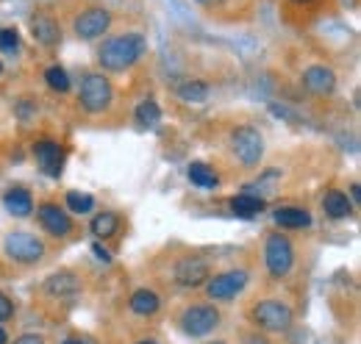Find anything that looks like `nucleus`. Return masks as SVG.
Here are the masks:
<instances>
[{
	"label": "nucleus",
	"mask_w": 361,
	"mask_h": 344,
	"mask_svg": "<svg viewBox=\"0 0 361 344\" xmlns=\"http://www.w3.org/2000/svg\"><path fill=\"white\" fill-rule=\"evenodd\" d=\"M292 308L281 300H262L253 308V322L267 333H283L292 328Z\"/></svg>",
	"instance_id": "obj_5"
},
{
	"label": "nucleus",
	"mask_w": 361,
	"mask_h": 344,
	"mask_svg": "<svg viewBox=\"0 0 361 344\" xmlns=\"http://www.w3.org/2000/svg\"><path fill=\"white\" fill-rule=\"evenodd\" d=\"M34 156H37V164L39 170L50 175V178H59L61 175V167H64V147L59 142H50V139H42L34 145Z\"/></svg>",
	"instance_id": "obj_11"
},
{
	"label": "nucleus",
	"mask_w": 361,
	"mask_h": 344,
	"mask_svg": "<svg viewBox=\"0 0 361 344\" xmlns=\"http://www.w3.org/2000/svg\"><path fill=\"white\" fill-rule=\"evenodd\" d=\"M245 344H270V342H267V339H259V336H247Z\"/></svg>",
	"instance_id": "obj_32"
},
{
	"label": "nucleus",
	"mask_w": 361,
	"mask_h": 344,
	"mask_svg": "<svg viewBox=\"0 0 361 344\" xmlns=\"http://www.w3.org/2000/svg\"><path fill=\"white\" fill-rule=\"evenodd\" d=\"M64 344H84V342H78V339H67Z\"/></svg>",
	"instance_id": "obj_36"
},
{
	"label": "nucleus",
	"mask_w": 361,
	"mask_h": 344,
	"mask_svg": "<svg viewBox=\"0 0 361 344\" xmlns=\"http://www.w3.org/2000/svg\"><path fill=\"white\" fill-rule=\"evenodd\" d=\"M92 253L97 256V261H103V264H111V256H109V253H106L100 245H92Z\"/></svg>",
	"instance_id": "obj_30"
},
{
	"label": "nucleus",
	"mask_w": 361,
	"mask_h": 344,
	"mask_svg": "<svg viewBox=\"0 0 361 344\" xmlns=\"http://www.w3.org/2000/svg\"><path fill=\"white\" fill-rule=\"evenodd\" d=\"M136 344H161V342H156V339H139Z\"/></svg>",
	"instance_id": "obj_34"
},
{
	"label": "nucleus",
	"mask_w": 361,
	"mask_h": 344,
	"mask_svg": "<svg viewBox=\"0 0 361 344\" xmlns=\"http://www.w3.org/2000/svg\"><path fill=\"white\" fill-rule=\"evenodd\" d=\"M31 31H34V39L39 44H45V47H56L61 42V28H59V23L53 17H45V14L34 17L31 20Z\"/></svg>",
	"instance_id": "obj_16"
},
{
	"label": "nucleus",
	"mask_w": 361,
	"mask_h": 344,
	"mask_svg": "<svg viewBox=\"0 0 361 344\" xmlns=\"http://www.w3.org/2000/svg\"><path fill=\"white\" fill-rule=\"evenodd\" d=\"M45 81L47 86L53 89V92H67L70 89V75L59 67V64H53V67H47L45 70Z\"/></svg>",
	"instance_id": "obj_26"
},
{
	"label": "nucleus",
	"mask_w": 361,
	"mask_h": 344,
	"mask_svg": "<svg viewBox=\"0 0 361 344\" xmlns=\"http://www.w3.org/2000/svg\"><path fill=\"white\" fill-rule=\"evenodd\" d=\"M231 150L236 153V159L245 167H256L262 161V156H264V136L256 128L245 125V128L231 133Z\"/></svg>",
	"instance_id": "obj_7"
},
{
	"label": "nucleus",
	"mask_w": 361,
	"mask_h": 344,
	"mask_svg": "<svg viewBox=\"0 0 361 344\" xmlns=\"http://www.w3.org/2000/svg\"><path fill=\"white\" fill-rule=\"evenodd\" d=\"M128 308L134 311L136 317H153L161 308V297L153 289H136L131 295V300H128Z\"/></svg>",
	"instance_id": "obj_18"
},
{
	"label": "nucleus",
	"mask_w": 361,
	"mask_h": 344,
	"mask_svg": "<svg viewBox=\"0 0 361 344\" xmlns=\"http://www.w3.org/2000/svg\"><path fill=\"white\" fill-rule=\"evenodd\" d=\"M136 125L139 128H156L159 123H161V109H159V103L156 100H142L139 106H136Z\"/></svg>",
	"instance_id": "obj_22"
},
{
	"label": "nucleus",
	"mask_w": 361,
	"mask_h": 344,
	"mask_svg": "<svg viewBox=\"0 0 361 344\" xmlns=\"http://www.w3.org/2000/svg\"><path fill=\"white\" fill-rule=\"evenodd\" d=\"M45 292L50 297H59V300H61V297H75V295L81 292V281H78L75 272L61 269V272H53L45 281Z\"/></svg>",
	"instance_id": "obj_14"
},
{
	"label": "nucleus",
	"mask_w": 361,
	"mask_h": 344,
	"mask_svg": "<svg viewBox=\"0 0 361 344\" xmlns=\"http://www.w3.org/2000/svg\"><path fill=\"white\" fill-rule=\"evenodd\" d=\"M20 47V34H17V28H3L0 31V50L3 53H14Z\"/></svg>",
	"instance_id": "obj_27"
},
{
	"label": "nucleus",
	"mask_w": 361,
	"mask_h": 344,
	"mask_svg": "<svg viewBox=\"0 0 361 344\" xmlns=\"http://www.w3.org/2000/svg\"><path fill=\"white\" fill-rule=\"evenodd\" d=\"M3 209L17 219H25V216L34 214V200H31V192H25L23 186H14L3 195Z\"/></svg>",
	"instance_id": "obj_15"
},
{
	"label": "nucleus",
	"mask_w": 361,
	"mask_h": 344,
	"mask_svg": "<svg viewBox=\"0 0 361 344\" xmlns=\"http://www.w3.org/2000/svg\"><path fill=\"white\" fill-rule=\"evenodd\" d=\"M3 253L17 261V264H37L45 256V242L34 233H25V231H14L3 239Z\"/></svg>",
	"instance_id": "obj_2"
},
{
	"label": "nucleus",
	"mask_w": 361,
	"mask_h": 344,
	"mask_svg": "<svg viewBox=\"0 0 361 344\" xmlns=\"http://www.w3.org/2000/svg\"><path fill=\"white\" fill-rule=\"evenodd\" d=\"M212 278V269L203 258H180L176 264V281L186 289H197Z\"/></svg>",
	"instance_id": "obj_10"
},
{
	"label": "nucleus",
	"mask_w": 361,
	"mask_h": 344,
	"mask_svg": "<svg viewBox=\"0 0 361 344\" xmlns=\"http://www.w3.org/2000/svg\"><path fill=\"white\" fill-rule=\"evenodd\" d=\"M200 6H217V3H223V0H197Z\"/></svg>",
	"instance_id": "obj_33"
},
{
	"label": "nucleus",
	"mask_w": 361,
	"mask_h": 344,
	"mask_svg": "<svg viewBox=\"0 0 361 344\" xmlns=\"http://www.w3.org/2000/svg\"><path fill=\"white\" fill-rule=\"evenodd\" d=\"M0 73H3V64H0Z\"/></svg>",
	"instance_id": "obj_39"
},
{
	"label": "nucleus",
	"mask_w": 361,
	"mask_h": 344,
	"mask_svg": "<svg viewBox=\"0 0 361 344\" xmlns=\"http://www.w3.org/2000/svg\"><path fill=\"white\" fill-rule=\"evenodd\" d=\"M275 225H281V228H289V231H300V228H309L312 225V214L306 211V209H295V206H281V209H275Z\"/></svg>",
	"instance_id": "obj_17"
},
{
	"label": "nucleus",
	"mask_w": 361,
	"mask_h": 344,
	"mask_svg": "<svg viewBox=\"0 0 361 344\" xmlns=\"http://www.w3.org/2000/svg\"><path fill=\"white\" fill-rule=\"evenodd\" d=\"M145 50H147V42L142 34H120V37H111L100 44L97 61H100V67H106L111 73H123V70L134 67L145 56Z\"/></svg>",
	"instance_id": "obj_1"
},
{
	"label": "nucleus",
	"mask_w": 361,
	"mask_h": 344,
	"mask_svg": "<svg viewBox=\"0 0 361 344\" xmlns=\"http://www.w3.org/2000/svg\"><path fill=\"white\" fill-rule=\"evenodd\" d=\"M231 211L236 216H242V219H250V216L264 211V197L250 195V192H242V195H236V197L231 200Z\"/></svg>",
	"instance_id": "obj_19"
},
{
	"label": "nucleus",
	"mask_w": 361,
	"mask_h": 344,
	"mask_svg": "<svg viewBox=\"0 0 361 344\" xmlns=\"http://www.w3.org/2000/svg\"><path fill=\"white\" fill-rule=\"evenodd\" d=\"M209 344H226V342H209Z\"/></svg>",
	"instance_id": "obj_38"
},
{
	"label": "nucleus",
	"mask_w": 361,
	"mask_h": 344,
	"mask_svg": "<svg viewBox=\"0 0 361 344\" xmlns=\"http://www.w3.org/2000/svg\"><path fill=\"white\" fill-rule=\"evenodd\" d=\"M186 175H189V180H192L195 186H200V189H217V186H220L217 172L212 170L209 164H203V161H192Z\"/></svg>",
	"instance_id": "obj_21"
},
{
	"label": "nucleus",
	"mask_w": 361,
	"mask_h": 344,
	"mask_svg": "<svg viewBox=\"0 0 361 344\" xmlns=\"http://www.w3.org/2000/svg\"><path fill=\"white\" fill-rule=\"evenodd\" d=\"M11 317H14V302L8 300L6 295H0V322H6Z\"/></svg>",
	"instance_id": "obj_28"
},
{
	"label": "nucleus",
	"mask_w": 361,
	"mask_h": 344,
	"mask_svg": "<svg viewBox=\"0 0 361 344\" xmlns=\"http://www.w3.org/2000/svg\"><path fill=\"white\" fill-rule=\"evenodd\" d=\"M81 106L84 111L90 114H100L111 106V97H114V89H111V81L100 73H90L84 81H81Z\"/></svg>",
	"instance_id": "obj_3"
},
{
	"label": "nucleus",
	"mask_w": 361,
	"mask_h": 344,
	"mask_svg": "<svg viewBox=\"0 0 361 344\" xmlns=\"http://www.w3.org/2000/svg\"><path fill=\"white\" fill-rule=\"evenodd\" d=\"M264 264H267L272 278H286L292 272V264H295L292 242L286 236H281V233H270L267 245H264Z\"/></svg>",
	"instance_id": "obj_6"
},
{
	"label": "nucleus",
	"mask_w": 361,
	"mask_h": 344,
	"mask_svg": "<svg viewBox=\"0 0 361 344\" xmlns=\"http://www.w3.org/2000/svg\"><path fill=\"white\" fill-rule=\"evenodd\" d=\"M176 92H178V97L183 103H203L209 97V86L203 81H180L176 86Z\"/></svg>",
	"instance_id": "obj_24"
},
{
	"label": "nucleus",
	"mask_w": 361,
	"mask_h": 344,
	"mask_svg": "<svg viewBox=\"0 0 361 344\" xmlns=\"http://www.w3.org/2000/svg\"><path fill=\"white\" fill-rule=\"evenodd\" d=\"M117 228H120V216L114 214V211H103V214H97L90 225L92 236H97V239H109V236H114Z\"/></svg>",
	"instance_id": "obj_23"
},
{
	"label": "nucleus",
	"mask_w": 361,
	"mask_h": 344,
	"mask_svg": "<svg viewBox=\"0 0 361 344\" xmlns=\"http://www.w3.org/2000/svg\"><path fill=\"white\" fill-rule=\"evenodd\" d=\"M0 344H8V339H6V331L0 328Z\"/></svg>",
	"instance_id": "obj_35"
},
{
	"label": "nucleus",
	"mask_w": 361,
	"mask_h": 344,
	"mask_svg": "<svg viewBox=\"0 0 361 344\" xmlns=\"http://www.w3.org/2000/svg\"><path fill=\"white\" fill-rule=\"evenodd\" d=\"M109 25H111V14L106 8H87L75 17L73 28H75V37L81 39H97L109 31Z\"/></svg>",
	"instance_id": "obj_9"
},
{
	"label": "nucleus",
	"mask_w": 361,
	"mask_h": 344,
	"mask_svg": "<svg viewBox=\"0 0 361 344\" xmlns=\"http://www.w3.org/2000/svg\"><path fill=\"white\" fill-rule=\"evenodd\" d=\"M300 81H303L306 92H312L317 97H325V94H331L336 89V73L331 67H325V64H314V67H309L303 73Z\"/></svg>",
	"instance_id": "obj_13"
},
{
	"label": "nucleus",
	"mask_w": 361,
	"mask_h": 344,
	"mask_svg": "<svg viewBox=\"0 0 361 344\" xmlns=\"http://www.w3.org/2000/svg\"><path fill=\"white\" fill-rule=\"evenodd\" d=\"M247 281H250V275L245 269H228V272H220L206 281V295L212 300H233L236 295L245 292Z\"/></svg>",
	"instance_id": "obj_8"
},
{
	"label": "nucleus",
	"mask_w": 361,
	"mask_h": 344,
	"mask_svg": "<svg viewBox=\"0 0 361 344\" xmlns=\"http://www.w3.org/2000/svg\"><path fill=\"white\" fill-rule=\"evenodd\" d=\"M14 344H45V339L39 333H23V336L14 339Z\"/></svg>",
	"instance_id": "obj_29"
},
{
	"label": "nucleus",
	"mask_w": 361,
	"mask_h": 344,
	"mask_svg": "<svg viewBox=\"0 0 361 344\" xmlns=\"http://www.w3.org/2000/svg\"><path fill=\"white\" fill-rule=\"evenodd\" d=\"M322 209H325V214L331 216V219H345V216L353 214V203L348 200V195H342V192H336V189L325 192Z\"/></svg>",
	"instance_id": "obj_20"
},
{
	"label": "nucleus",
	"mask_w": 361,
	"mask_h": 344,
	"mask_svg": "<svg viewBox=\"0 0 361 344\" xmlns=\"http://www.w3.org/2000/svg\"><path fill=\"white\" fill-rule=\"evenodd\" d=\"M67 209L73 214H90L94 209V197L87 192H67Z\"/></svg>",
	"instance_id": "obj_25"
},
{
	"label": "nucleus",
	"mask_w": 361,
	"mask_h": 344,
	"mask_svg": "<svg viewBox=\"0 0 361 344\" xmlns=\"http://www.w3.org/2000/svg\"><path fill=\"white\" fill-rule=\"evenodd\" d=\"M350 195H353V200H356V203H361V186L359 183H353V186H350Z\"/></svg>",
	"instance_id": "obj_31"
},
{
	"label": "nucleus",
	"mask_w": 361,
	"mask_h": 344,
	"mask_svg": "<svg viewBox=\"0 0 361 344\" xmlns=\"http://www.w3.org/2000/svg\"><path fill=\"white\" fill-rule=\"evenodd\" d=\"M295 3H312V0H295Z\"/></svg>",
	"instance_id": "obj_37"
},
{
	"label": "nucleus",
	"mask_w": 361,
	"mask_h": 344,
	"mask_svg": "<svg viewBox=\"0 0 361 344\" xmlns=\"http://www.w3.org/2000/svg\"><path fill=\"white\" fill-rule=\"evenodd\" d=\"M37 216H39L42 228H45L50 236H67V233H73V219H70V214L61 206H56V203H42Z\"/></svg>",
	"instance_id": "obj_12"
},
{
	"label": "nucleus",
	"mask_w": 361,
	"mask_h": 344,
	"mask_svg": "<svg viewBox=\"0 0 361 344\" xmlns=\"http://www.w3.org/2000/svg\"><path fill=\"white\" fill-rule=\"evenodd\" d=\"M180 331L192 339H200V336H209L217 325H220V311L214 305H189L183 308L178 319Z\"/></svg>",
	"instance_id": "obj_4"
}]
</instances>
